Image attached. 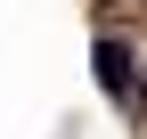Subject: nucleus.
<instances>
[{
	"instance_id": "nucleus-1",
	"label": "nucleus",
	"mask_w": 147,
	"mask_h": 139,
	"mask_svg": "<svg viewBox=\"0 0 147 139\" xmlns=\"http://www.w3.org/2000/svg\"><path fill=\"white\" fill-rule=\"evenodd\" d=\"M90 65H98V90L106 98H131V49H123V41H98Z\"/></svg>"
}]
</instances>
